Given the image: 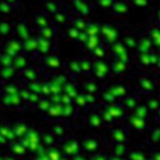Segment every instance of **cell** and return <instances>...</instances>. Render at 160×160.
I'll return each mask as SVG.
<instances>
[{
  "label": "cell",
  "mask_w": 160,
  "mask_h": 160,
  "mask_svg": "<svg viewBox=\"0 0 160 160\" xmlns=\"http://www.w3.org/2000/svg\"><path fill=\"white\" fill-rule=\"evenodd\" d=\"M61 10V2L59 0H44V11L48 14H56Z\"/></svg>",
  "instance_id": "3"
},
{
  "label": "cell",
  "mask_w": 160,
  "mask_h": 160,
  "mask_svg": "<svg viewBox=\"0 0 160 160\" xmlns=\"http://www.w3.org/2000/svg\"><path fill=\"white\" fill-rule=\"evenodd\" d=\"M4 1L9 2V4H10V5H12V6H16V5L19 4V1H20V0H4Z\"/></svg>",
  "instance_id": "15"
},
{
  "label": "cell",
  "mask_w": 160,
  "mask_h": 160,
  "mask_svg": "<svg viewBox=\"0 0 160 160\" xmlns=\"http://www.w3.org/2000/svg\"><path fill=\"white\" fill-rule=\"evenodd\" d=\"M54 16V20L58 22V24H66L68 21H69V14L64 10V9H61L60 11H58L56 14H54L52 15Z\"/></svg>",
  "instance_id": "5"
},
{
  "label": "cell",
  "mask_w": 160,
  "mask_h": 160,
  "mask_svg": "<svg viewBox=\"0 0 160 160\" xmlns=\"http://www.w3.org/2000/svg\"><path fill=\"white\" fill-rule=\"evenodd\" d=\"M86 30H88V32H90L92 35V34H96L100 30V28L96 24H88L86 25Z\"/></svg>",
  "instance_id": "9"
},
{
  "label": "cell",
  "mask_w": 160,
  "mask_h": 160,
  "mask_svg": "<svg viewBox=\"0 0 160 160\" xmlns=\"http://www.w3.org/2000/svg\"><path fill=\"white\" fill-rule=\"evenodd\" d=\"M10 31V24L6 21H0V32L6 34Z\"/></svg>",
  "instance_id": "11"
},
{
  "label": "cell",
  "mask_w": 160,
  "mask_h": 160,
  "mask_svg": "<svg viewBox=\"0 0 160 160\" xmlns=\"http://www.w3.org/2000/svg\"><path fill=\"white\" fill-rule=\"evenodd\" d=\"M92 1H94V5L99 6L102 10H111L116 0H92Z\"/></svg>",
  "instance_id": "6"
},
{
  "label": "cell",
  "mask_w": 160,
  "mask_h": 160,
  "mask_svg": "<svg viewBox=\"0 0 160 160\" xmlns=\"http://www.w3.org/2000/svg\"><path fill=\"white\" fill-rule=\"evenodd\" d=\"M128 1L131 6H135V8H139V9L145 8L149 2V0H128Z\"/></svg>",
  "instance_id": "8"
},
{
  "label": "cell",
  "mask_w": 160,
  "mask_h": 160,
  "mask_svg": "<svg viewBox=\"0 0 160 160\" xmlns=\"http://www.w3.org/2000/svg\"><path fill=\"white\" fill-rule=\"evenodd\" d=\"M152 16H154V21L160 25V6H156V8L154 9Z\"/></svg>",
  "instance_id": "12"
},
{
  "label": "cell",
  "mask_w": 160,
  "mask_h": 160,
  "mask_svg": "<svg viewBox=\"0 0 160 160\" xmlns=\"http://www.w3.org/2000/svg\"><path fill=\"white\" fill-rule=\"evenodd\" d=\"M130 6H131V5L129 4L128 0H116L110 11H111L114 15H116V16H124V15H126V14L129 12Z\"/></svg>",
  "instance_id": "2"
},
{
  "label": "cell",
  "mask_w": 160,
  "mask_h": 160,
  "mask_svg": "<svg viewBox=\"0 0 160 160\" xmlns=\"http://www.w3.org/2000/svg\"><path fill=\"white\" fill-rule=\"evenodd\" d=\"M14 6L12 5H10L9 2H6V1H0V12L1 14H10V11H11V9H12Z\"/></svg>",
  "instance_id": "7"
},
{
  "label": "cell",
  "mask_w": 160,
  "mask_h": 160,
  "mask_svg": "<svg viewBox=\"0 0 160 160\" xmlns=\"http://www.w3.org/2000/svg\"><path fill=\"white\" fill-rule=\"evenodd\" d=\"M18 30H19V34H20V31L28 34V28H26V25H25L24 22H20V24L18 25Z\"/></svg>",
  "instance_id": "14"
},
{
  "label": "cell",
  "mask_w": 160,
  "mask_h": 160,
  "mask_svg": "<svg viewBox=\"0 0 160 160\" xmlns=\"http://www.w3.org/2000/svg\"><path fill=\"white\" fill-rule=\"evenodd\" d=\"M35 22L38 26H40L41 29L48 26L49 24V14L46 11H41V12H38L35 15Z\"/></svg>",
  "instance_id": "4"
},
{
  "label": "cell",
  "mask_w": 160,
  "mask_h": 160,
  "mask_svg": "<svg viewBox=\"0 0 160 160\" xmlns=\"http://www.w3.org/2000/svg\"><path fill=\"white\" fill-rule=\"evenodd\" d=\"M41 34H42L45 38H50V36L52 35V29L49 28V25H48V26H45V28L41 29Z\"/></svg>",
  "instance_id": "13"
},
{
  "label": "cell",
  "mask_w": 160,
  "mask_h": 160,
  "mask_svg": "<svg viewBox=\"0 0 160 160\" xmlns=\"http://www.w3.org/2000/svg\"><path fill=\"white\" fill-rule=\"evenodd\" d=\"M74 25H75V29H78V30H84V29H86V25L88 24H85L82 20H80V19H75L74 20Z\"/></svg>",
  "instance_id": "10"
},
{
  "label": "cell",
  "mask_w": 160,
  "mask_h": 160,
  "mask_svg": "<svg viewBox=\"0 0 160 160\" xmlns=\"http://www.w3.org/2000/svg\"><path fill=\"white\" fill-rule=\"evenodd\" d=\"M71 5H72V10H75V12H78L80 16H86L92 6L91 2L88 0H72Z\"/></svg>",
  "instance_id": "1"
}]
</instances>
